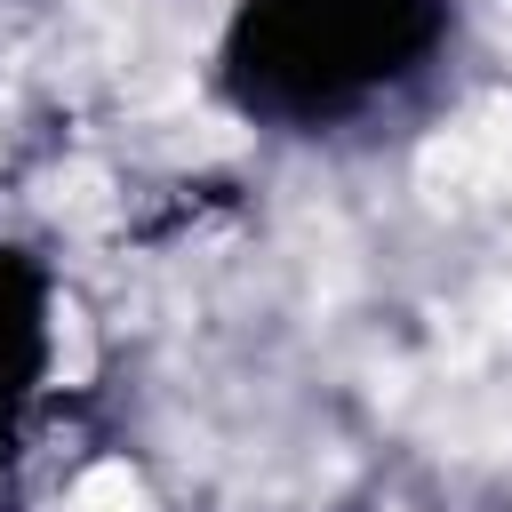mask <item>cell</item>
<instances>
[{"mask_svg":"<svg viewBox=\"0 0 512 512\" xmlns=\"http://www.w3.org/2000/svg\"><path fill=\"white\" fill-rule=\"evenodd\" d=\"M40 360V288L24 264L0 256V392H16Z\"/></svg>","mask_w":512,"mask_h":512,"instance_id":"obj_2","label":"cell"},{"mask_svg":"<svg viewBox=\"0 0 512 512\" xmlns=\"http://www.w3.org/2000/svg\"><path fill=\"white\" fill-rule=\"evenodd\" d=\"M448 0H248L224 32V88L240 112L312 128L400 88L440 48Z\"/></svg>","mask_w":512,"mask_h":512,"instance_id":"obj_1","label":"cell"}]
</instances>
